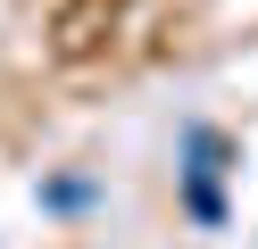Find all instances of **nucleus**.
<instances>
[{
	"instance_id": "nucleus-2",
	"label": "nucleus",
	"mask_w": 258,
	"mask_h": 249,
	"mask_svg": "<svg viewBox=\"0 0 258 249\" xmlns=\"http://www.w3.org/2000/svg\"><path fill=\"white\" fill-rule=\"evenodd\" d=\"M34 199H42V216H84V208H100V175H42Z\"/></svg>"
},
{
	"instance_id": "nucleus-1",
	"label": "nucleus",
	"mask_w": 258,
	"mask_h": 249,
	"mask_svg": "<svg viewBox=\"0 0 258 249\" xmlns=\"http://www.w3.org/2000/svg\"><path fill=\"white\" fill-rule=\"evenodd\" d=\"M225 175H233V133L208 125V116H191L175 133V199H183V216L200 232L225 224Z\"/></svg>"
}]
</instances>
